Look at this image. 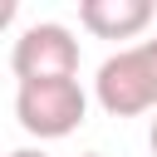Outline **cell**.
<instances>
[{
  "label": "cell",
  "mask_w": 157,
  "mask_h": 157,
  "mask_svg": "<svg viewBox=\"0 0 157 157\" xmlns=\"http://www.w3.org/2000/svg\"><path fill=\"white\" fill-rule=\"evenodd\" d=\"M93 93H98L103 113H113V118H137V113L157 108V39L108 54L98 64Z\"/></svg>",
  "instance_id": "1"
},
{
  "label": "cell",
  "mask_w": 157,
  "mask_h": 157,
  "mask_svg": "<svg viewBox=\"0 0 157 157\" xmlns=\"http://www.w3.org/2000/svg\"><path fill=\"white\" fill-rule=\"evenodd\" d=\"M88 113V93L78 88V78H34L15 88V118L29 137L54 142L69 137Z\"/></svg>",
  "instance_id": "2"
},
{
  "label": "cell",
  "mask_w": 157,
  "mask_h": 157,
  "mask_svg": "<svg viewBox=\"0 0 157 157\" xmlns=\"http://www.w3.org/2000/svg\"><path fill=\"white\" fill-rule=\"evenodd\" d=\"M10 69L20 83H34V78H74L78 74V39L69 34V25H29L15 49H10Z\"/></svg>",
  "instance_id": "3"
},
{
  "label": "cell",
  "mask_w": 157,
  "mask_h": 157,
  "mask_svg": "<svg viewBox=\"0 0 157 157\" xmlns=\"http://www.w3.org/2000/svg\"><path fill=\"white\" fill-rule=\"evenodd\" d=\"M78 25L98 39H132L152 25V0H83Z\"/></svg>",
  "instance_id": "4"
},
{
  "label": "cell",
  "mask_w": 157,
  "mask_h": 157,
  "mask_svg": "<svg viewBox=\"0 0 157 157\" xmlns=\"http://www.w3.org/2000/svg\"><path fill=\"white\" fill-rule=\"evenodd\" d=\"M15 10H20V5H15V0H0V29H5V25H10V20H15Z\"/></svg>",
  "instance_id": "5"
},
{
  "label": "cell",
  "mask_w": 157,
  "mask_h": 157,
  "mask_svg": "<svg viewBox=\"0 0 157 157\" xmlns=\"http://www.w3.org/2000/svg\"><path fill=\"white\" fill-rule=\"evenodd\" d=\"M10 157H49V152H39V147H20V152H10Z\"/></svg>",
  "instance_id": "6"
},
{
  "label": "cell",
  "mask_w": 157,
  "mask_h": 157,
  "mask_svg": "<svg viewBox=\"0 0 157 157\" xmlns=\"http://www.w3.org/2000/svg\"><path fill=\"white\" fill-rule=\"evenodd\" d=\"M147 142H152V157H157V118H152V137H147Z\"/></svg>",
  "instance_id": "7"
},
{
  "label": "cell",
  "mask_w": 157,
  "mask_h": 157,
  "mask_svg": "<svg viewBox=\"0 0 157 157\" xmlns=\"http://www.w3.org/2000/svg\"><path fill=\"white\" fill-rule=\"evenodd\" d=\"M83 157H103V152H83Z\"/></svg>",
  "instance_id": "8"
}]
</instances>
